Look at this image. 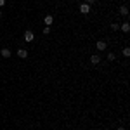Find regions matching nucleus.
<instances>
[{
    "label": "nucleus",
    "instance_id": "5",
    "mask_svg": "<svg viewBox=\"0 0 130 130\" xmlns=\"http://www.w3.org/2000/svg\"><path fill=\"white\" fill-rule=\"evenodd\" d=\"M80 12H82V14H89V12H90V5H89V4H82V5H80Z\"/></svg>",
    "mask_w": 130,
    "mask_h": 130
},
{
    "label": "nucleus",
    "instance_id": "7",
    "mask_svg": "<svg viewBox=\"0 0 130 130\" xmlns=\"http://www.w3.org/2000/svg\"><path fill=\"white\" fill-rule=\"evenodd\" d=\"M0 54H2V57H5V59H9V57H10V54H12V52H10L9 49H2V50H0Z\"/></svg>",
    "mask_w": 130,
    "mask_h": 130
},
{
    "label": "nucleus",
    "instance_id": "9",
    "mask_svg": "<svg viewBox=\"0 0 130 130\" xmlns=\"http://www.w3.org/2000/svg\"><path fill=\"white\" fill-rule=\"evenodd\" d=\"M43 23H45V26H50V24L54 23V18H52V16H45V18H43Z\"/></svg>",
    "mask_w": 130,
    "mask_h": 130
},
{
    "label": "nucleus",
    "instance_id": "14",
    "mask_svg": "<svg viewBox=\"0 0 130 130\" xmlns=\"http://www.w3.org/2000/svg\"><path fill=\"white\" fill-rule=\"evenodd\" d=\"M94 2H95V0H85V4H89V5H92Z\"/></svg>",
    "mask_w": 130,
    "mask_h": 130
},
{
    "label": "nucleus",
    "instance_id": "1",
    "mask_svg": "<svg viewBox=\"0 0 130 130\" xmlns=\"http://www.w3.org/2000/svg\"><path fill=\"white\" fill-rule=\"evenodd\" d=\"M23 38H24V42L30 43V42L35 40V35H33V31H31V30H26V31H24V35H23Z\"/></svg>",
    "mask_w": 130,
    "mask_h": 130
},
{
    "label": "nucleus",
    "instance_id": "19",
    "mask_svg": "<svg viewBox=\"0 0 130 130\" xmlns=\"http://www.w3.org/2000/svg\"><path fill=\"white\" fill-rule=\"evenodd\" d=\"M0 42H2V38H0Z\"/></svg>",
    "mask_w": 130,
    "mask_h": 130
},
{
    "label": "nucleus",
    "instance_id": "13",
    "mask_svg": "<svg viewBox=\"0 0 130 130\" xmlns=\"http://www.w3.org/2000/svg\"><path fill=\"white\" fill-rule=\"evenodd\" d=\"M50 33V26H45V28H43V35H49Z\"/></svg>",
    "mask_w": 130,
    "mask_h": 130
},
{
    "label": "nucleus",
    "instance_id": "8",
    "mask_svg": "<svg viewBox=\"0 0 130 130\" xmlns=\"http://www.w3.org/2000/svg\"><path fill=\"white\" fill-rule=\"evenodd\" d=\"M120 14L127 18V16H128V7H127V5H120Z\"/></svg>",
    "mask_w": 130,
    "mask_h": 130
},
{
    "label": "nucleus",
    "instance_id": "2",
    "mask_svg": "<svg viewBox=\"0 0 130 130\" xmlns=\"http://www.w3.org/2000/svg\"><path fill=\"white\" fill-rule=\"evenodd\" d=\"M106 47H108V42H106V40H99L97 43H95V49L101 50V52H102V50H106Z\"/></svg>",
    "mask_w": 130,
    "mask_h": 130
},
{
    "label": "nucleus",
    "instance_id": "4",
    "mask_svg": "<svg viewBox=\"0 0 130 130\" xmlns=\"http://www.w3.org/2000/svg\"><path fill=\"white\" fill-rule=\"evenodd\" d=\"M120 30L123 31V33H128V31H130V23H128V21L121 23V24H120Z\"/></svg>",
    "mask_w": 130,
    "mask_h": 130
},
{
    "label": "nucleus",
    "instance_id": "15",
    "mask_svg": "<svg viewBox=\"0 0 130 130\" xmlns=\"http://www.w3.org/2000/svg\"><path fill=\"white\" fill-rule=\"evenodd\" d=\"M5 5V0H0V7H4Z\"/></svg>",
    "mask_w": 130,
    "mask_h": 130
},
{
    "label": "nucleus",
    "instance_id": "17",
    "mask_svg": "<svg viewBox=\"0 0 130 130\" xmlns=\"http://www.w3.org/2000/svg\"><path fill=\"white\" fill-rule=\"evenodd\" d=\"M2 16H4V12H2V10H0V18H2Z\"/></svg>",
    "mask_w": 130,
    "mask_h": 130
},
{
    "label": "nucleus",
    "instance_id": "10",
    "mask_svg": "<svg viewBox=\"0 0 130 130\" xmlns=\"http://www.w3.org/2000/svg\"><path fill=\"white\" fill-rule=\"evenodd\" d=\"M111 30L118 31V30H120V24H118V23H111Z\"/></svg>",
    "mask_w": 130,
    "mask_h": 130
},
{
    "label": "nucleus",
    "instance_id": "3",
    "mask_svg": "<svg viewBox=\"0 0 130 130\" xmlns=\"http://www.w3.org/2000/svg\"><path fill=\"white\" fill-rule=\"evenodd\" d=\"M16 54H18L19 59H26V57H28V50H26V49H18Z\"/></svg>",
    "mask_w": 130,
    "mask_h": 130
},
{
    "label": "nucleus",
    "instance_id": "11",
    "mask_svg": "<svg viewBox=\"0 0 130 130\" xmlns=\"http://www.w3.org/2000/svg\"><path fill=\"white\" fill-rule=\"evenodd\" d=\"M121 54H123L125 57H128V56H130V49H128V47H125V49L121 50Z\"/></svg>",
    "mask_w": 130,
    "mask_h": 130
},
{
    "label": "nucleus",
    "instance_id": "6",
    "mask_svg": "<svg viewBox=\"0 0 130 130\" xmlns=\"http://www.w3.org/2000/svg\"><path fill=\"white\" fill-rule=\"evenodd\" d=\"M90 62H92V64H99V62H101V56H99V54L90 56Z\"/></svg>",
    "mask_w": 130,
    "mask_h": 130
},
{
    "label": "nucleus",
    "instance_id": "16",
    "mask_svg": "<svg viewBox=\"0 0 130 130\" xmlns=\"http://www.w3.org/2000/svg\"><path fill=\"white\" fill-rule=\"evenodd\" d=\"M116 130H125V127H118V128H116Z\"/></svg>",
    "mask_w": 130,
    "mask_h": 130
},
{
    "label": "nucleus",
    "instance_id": "18",
    "mask_svg": "<svg viewBox=\"0 0 130 130\" xmlns=\"http://www.w3.org/2000/svg\"><path fill=\"white\" fill-rule=\"evenodd\" d=\"M75 2H82V0H75Z\"/></svg>",
    "mask_w": 130,
    "mask_h": 130
},
{
    "label": "nucleus",
    "instance_id": "12",
    "mask_svg": "<svg viewBox=\"0 0 130 130\" xmlns=\"http://www.w3.org/2000/svg\"><path fill=\"white\" fill-rule=\"evenodd\" d=\"M115 59H116V56H115L113 52H109V54H108V61H115Z\"/></svg>",
    "mask_w": 130,
    "mask_h": 130
}]
</instances>
